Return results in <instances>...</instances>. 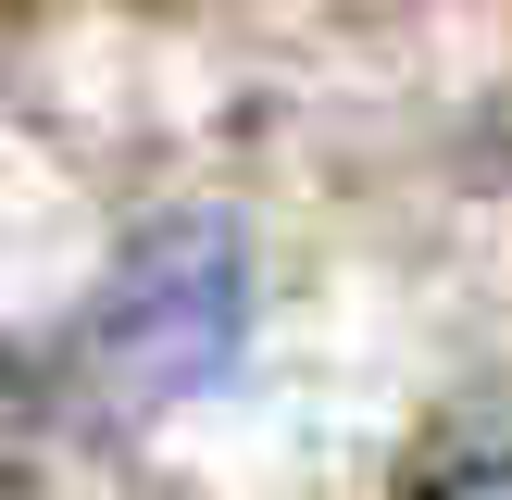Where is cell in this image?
<instances>
[{
  "label": "cell",
  "mask_w": 512,
  "mask_h": 500,
  "mask_svg": "<svg viewBox=\"0 0 512 500\" xmlns=\"http://www.w3.org/2000/svg\"><path fill=\"white\" fill-rule=\"evenodd\" d=\"M250 338V263L225 213H163L113 250V275L75 313V363L113 413H150V400H188L238 363Z\"/></svg>",
  "instance_id": "1"
},
{
  "label": "cell",
  "mask_w": 512,
  "mask_h": 500,
  "mask_svg": "<svg viewBox=\"0 0 512 500\" xmlns=\"http://www.w3.org/2000/svg\"><path fill=\"white\" fill-rule=\"evenodd\" d=\"M425 500H512V450H475V463L425 475Z\"/></svg>",
  "instance_id": "2"
}]
</instances>
